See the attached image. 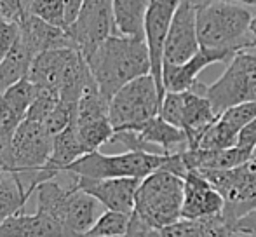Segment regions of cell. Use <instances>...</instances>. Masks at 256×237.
Listing matches in <instances>:
<instances>
[{
    "mask_svg": "<svg viewBox=\"0 0 256 237\" xmlns=\"http://www.w3.org/2000/svg\"><path fill=\"white\" fill-rule=\"evenodd\" d=\"M72 174V190L70 197H68L66 208H64L63 214V227L66 228L70 237H84L89 230L92 228V225L96 224L102 213L106 208L96 199L94 196L88 194L86 190H82L77 185L75 174Z\"/></svg>",
    "mask_w": 256,
    "mask_h": 237,
    "instance_id": "cell-16",
    "label": "cell"
},
{
    "mask_svg": "<svg viewBox=\"0 0 256 237\" xmlns=\"http://www.w3.org/2000/svg\"><path fill=\"white\" fill-rule=\"evenodd\" d=\"M58 102H60V92L54 91V89L38 88L37 86V96H35L34 103L28 108L26 118L44 124L48 120V117L52 114V110L56 108Z\"/></svg>",
    "mask_w": 256,
    "mask_h": 237,
    "instance_id": "cell-27",
    "label": "cell"
},
{
    "mask_svg": "<svg viewBox=\"0 0 256 237\" xmlns=\"http://www.w3.org/2000/svg\"><path fill=\"white\" fill-rule=\"evenodd\" d=\"M24 9H26V7L20 6V4L12 2V0H0V18L18 20Z\"/></svg>",
    "mask_w": 256,
    "mask_h": 237,
    "instance_id": "cell-32",
    "label": "cell"
},
{
    "mask_svg": "<svg viewBox=\"0 0 256 237\" xmlns=\"http://www.w3.org/2000/svg\"><path fill=\"white\" fill-rule=\"evenodd\" d=\"M75 174V173H74ZM77 185L94 196L106 210L132 214L140 178H88L75 174Z\"/></svg>",
    "mask_w": 256,
    "mask_h": 237,
    "instance_id": "cell-13",
    "label": "cell"
},
{
    "mask_svg": "<svg viewBox=\"0 0 256 237\" xmlns=\"http://www.w3.org/2000/svg\"><path fill=\"white\" fill-rule=\"evenodd\" d=\"M182 0H152L145 18V42L150 52V74L154 75L160 94H166L162 84V64H164V46L169 34L172 16Z\"/></svg>",
    "mask_w": 256,
    "mask_h": 237,
    "instance_id": "cell-12",
    "label": "cell"
},
{
    "mask_svg": "<svg viewBox=\"0 0 256 237\" xmlns=\"http://www.w3.org/2000/svg\"><path fill=\"white\" fill-rule=\"evenodd\" d=\"M21 38V26L18 20L0 18V61L6 58Z\"/></svg>",
    "mask_w": 256,
    "mask_h": 237,
    "instance_id": "cell-29",
    "label": "cell"
},
{
    "mask_svg": "<svg viewBox=\"0 0 256 237\" xmlns=\"http://www.w3.org/2000/svg\"><path fill=\"white\" fill-rule=\"evenodd\" d=\"M131 225V214L122 211L104 210L92 228L84 237H120L126 236Z\"/></svg>",
    "mask_w": 256,
    "mask_h": 237,
    "instance_id": "cell-23",
    "label": "cell"
},
{
    "mask_svg": "<svg viewBox=\"0 0 256 237\" xmlns=\"http://www.w3.org/2000/svg\"><path fill=\"white\" fill-rule=\"evenodd\" d=\"M75 48H58L49 49V51H42L37 56H34L28 70V78L38 88H48L54 89L60 92V82L61 75L64 72L68 60L72 58Z\"/></svg>",
    "mask_w": 256,
    "mask_h": 237,
    "instance_id": "cell-19",
    "label": "cell"
},
{
    "mask_svg": "<svg viewBox=\"0 0 256 237\" xmlns=\"http://www.w3.org/2000/svg\"><path fill=\"white\" fill-rule=\"evenodd\" d=\"M84 154H88V150L78 138L75 124H72L52 138V154L46 168L63 173L72 162L80 159Z\"/></svg>",
    "mask_w": 256,
    "mask_h": 237,
    "instance_id": "cell-21",
    "label": "cell"
},
{
    "mask_svg": "<svg viewBox=\"0 0 256 237\" xmlns=\"http://www.w3.org/2000/svg\"><path fill=\"white\" fill-rule=\"evenodd\" d=\"M168 160V156L148 152H131L106 156L100 150L88 152L72 162L64 173H75L88 178H146L154 171L160 170Z\"/></svg>",
    "mask_w": 256,
    "mask_h": 237,
    "instance_id": "cell-5",
    "label": "cell"
},
{
    "mask_svg": "<svg viewBox=\"0 0 256 237\" xmlns=\"http://www.w3.org/2000/svg\"><path fill=\"white\" fill-rule=\"evenodd\" d=\"M75 118H77V105L61 102L60 100L56 108L52 110V114L48 117V120L44 122V126L52 136H56L58 132L66 129L68 126L75 124Z\"/></svg>",
    "mask_w": 256,
    "mask_h": 237,
    "instance_id": "cell-28",
    "label": "cell"
},
{
    "mask_svg": "<svg viewBox=\"0 0 256 237\" xmlns=\"http://www.w3.org/2000/svg\"><path fill=\"white\" fill-rule=\"evenodd\" d=\"M24 117L0 94V152L10 145L12 136Z\"/></svg>",
    "mask_w": 256,
    "mask_h": 237,
    "instance_id": "cell-26",
    "label": "cell"
},
{
    "mask_svg": "<svg viewBox=\"0 0 256 237\" xmlns=\"http://www.w3.org/2000/svg\"><path fill=\"white\" fill-rule=\"evenodd\" d=\"M32 60H34V56L20 38V42L14 46L12 51L0 61V94H4L10 86L20 82L21 78L28 77Z\"/></svg>",
    "mask_w": 256,
    "mask_h": 237,
    "instance_id": "cell-22",
    "label": "cell"
},
{
    "mask_svg": "<svg viewBox=\"0 0 256 237\" xmlns=\"http://www.w3.org/2000/svg\"><path fill=\"white\" fill-rule=\"evenodd\" d=\"M246 236V237H256V208L240 216L234 224V236Z\"/></svg>",
    "mask_w": 256,
    "mask_h": 237,
    "instance_id": "cell-30",
    "label": "cell"
},
{
    "mask_svg": "<svg viewBox=\"0 0 256 237\" xmlns=\"http://www.w3.org/2000/svg\"><path fill=\"white\" fill-rule=\"evenodd\" d=\"M200 174L222 194L223 214L232 224L256 208V157L228 170H208Z\"/></svg>",
    "mask_w": 256,
    "mask_h": 237,
    "instance_id": "cell-8",
    "label": "cell"
},
{
    "mask_svg": "<svg viewBox=\"0 0 256 237\" xmlns=\"http://www.w3.org/2000/svg\"><path fill=\"white\" fill-rule=\"evenodd\" d=\"M21 26V42L28 48L32 56H37L42 51L58 48H75L66 28L56 26L35 14L28 12L26 9L18 18Z\"/></svg>",
    "mask_w": 256,
    "mask_h": 237,
    "instance_id": "cell-17",
    "label": "cell"
},
{
    "mask_svg": "<svg viewBox=\"0 0 256 237\" xmlns=\"http://www.w3.org/2000/svg\"><path fill=\"white\" fill-rule=\"evenodd\" d=\"M236 52L230 49L200 48L188 61L182 64H162V84L166 91H188L197 84L199 74L212 63L232 60Z\"/></svg>",
    "mask_w": 256,
    "mask_h": 237,
    "instance_id": "cell-14",
    "label": "cell"
},
{
    "mask_svg": "<svg viewBox=\"0 0 256 237\" xmlns=\"http://www.w3.org/2000/svg\"><path fill=\"white\" fill-rule=\"evenodd\" d=\"M66 30L75 49L88 56L110 35L117 34L112 0H84L78 16Z\"/></svg>",
    "mask_w": 256,
    "mask_h": 237,
    "instance_id": "cell-10",
    "label": "cell"
},
{
    "mask_svg": "<svg viewBox=\"0 0 256 237\" xmlns=\"http://www.w3.org/2000/svg\"><path fill=\"white\" fill-rule=\"evenodd\" d=\"M197 9L199 4L196 0L180 2L166 38L164 63L182 64L200 49L199 32H197Z\"/></svg>",
    "mask_w": 256,
    "mask_h": 237,
    "instance_id": "cell-11",
    "label": "cell"
},
{
    "mask_svg": "<svg viewBox=\"0 0 256 237\" xmlns=\"http://www.w3.org/2000/svg\"><path fill=\"white\" fill-rule=\"evenodd\" d=\"M82 4H84V0H66V4H64V21H66V26H70L75 21V18L78 16Z\"/></svg>",
    "mask_w": 256,
    "mask_h": 237,
    "instance_id": "cell-33",
    "label": "cell"
},
{
    "mask_svg": "<svg viewBox=\"0 0 256 237\" xmlns=\"http://www.w3.org/2000/svg\"><path fill=\"white\" fill-rule=\"evenodd\" d=\"M250 35L251 38H253V46L256 49V14L253 16V20H251V24H250Z\"/></svg>",
    "mask_w": 256,
    "mask_h": 237,
    "instance_id": "cell-34",
    "label": "cell"
},
{
    "mask_svg": "<svg viewBox=\"0 0 256 237\" xmlns=\"http://www.w3.org/2000/svg\"><path fill=\"white\" fill-rule=\"evenodd\" d=\"M232 237H246V236H237V234H236V236H232Z\"/></svg>",
    "mask_w": 256,
    "mask_h": 237,
    "instance_id": "cell-37",
    "label": "cell"
},
{
    "mask_svg": "<svg viewBox=\"0 0 256 237\" xmlns=\"http://www.w3.org/2000/svg\"><path fill=\"white\" fill-rule=\"evenodd\" d=\"M225 199L197 171H186L183 176L182 218H202L223 213Z\"/></svg>",
    "mask_w": 256,
    "mask_h": 237,
    "instance_id": "cell-15",
    "label": "cell"
},
{
    "mask_svg": "<svg viewBox=\"0 0 256 237\" xmlns=\"http://www.w3.org/2000/svg\"><path fill=\"white\" fill-rule=\"evenodd\" d=\"M236 2H240L248 7H256V0H236Z\"/></svg>",
    "mask_w": 256,
    "mask_h": 237,
    "instance_id": "cell-35",
    "label": "cell"
},
{
    "mask_svg": "<svg viewBox=\"0 0 256 237\" xmlns=\"http://www.w3.org/2000/svg\"><path fill=\"white\" fill-rule=\"evenodd\" d=\"M52 138L42 122L24 118L14 132L10 145L0 152L4 171L20 173L46 166L52 154Z\"/></svg>",
    "mask_w": 256,
    "mask_h": 237,
    "instance_id": "cell-9",
    "label": "cell"
},
{
    "mask_svg": "<svg viewBox=\"0 0 256 237\" xmlns=\"http://www.w3.org/2000/svg\"><path fill=\"white\" fill-rule=\"evenodd\" d=\"M253 157H256V148H254V152H253Z\"/></svg>",
    "mask_w": 256,
    "mask_h": 237,
    "instance_id": "cell-38",
    "label": "cell"
},
{
    "mask_svg": "<svg viewBox=\"0 0 256 237\" xmlns=\"http://www.w3.org/2000/svg\"><path fill=\"white\" fill-rule=\"evenodd\" d=\"M64 4L66 0H26V10L56 26L66 28L64 21Z\"/></svg>",
    "mask_w": 256,
    "mask_h": 237,
    "instance_id": "cell-25",
    "label": "cell"
},
{
    "mask_svg": "<svg viewBox=\"0 0 256 237\" xmlns=\"http://www.w3.org/2000/svg\"><path fill=\"white\" fill-rule=\"evenodd\" d=\"M253 20L250 7L236 0H209L197 9L200 48L230 49L237 52L254 49L250 35Z\"/></svg>",
    "mask_w": 256,
    "mask_h": 237,
    "instance_id": "cell-2",
    "label": "cell"
},
{
    "mask_svg": "<svg viewBox=\"0 0 256 237\" xmlns=\"http://www.w3.org/2000/svg\"><path fill=\"white\" fill-rule=\"evenodd\" d=\"M164 96L152 74H145L122 86L110 100L108 117L115 131L132 129L158 116Z\"/></svg>",
    "mask_w": 256,
    "mask_h": 237,
    "instance_id": "cell-6",
    "label": "cell"
},
{
    "mask_svg": "<svg viewBox=\"0 0 256 237\" xmlns=\"http://www.w3.org/2000/svg\"><path fill=\"white\" fill-rule=\"evenodd\" d=\"M0 237H70L63 224L40 211L12 214L0 224Z\"/></svg>",
    "mask_w": 256,
    "mask_h": 237,
    "instance_id": "cell-18",
    "label": "cell"
},
{
    "mask_svg": "<svg viewBox=\"0 0 256 237\" xmlns=\"http://www.w3.org/2000/svg\"><path fill=\"white\" fill-rule=\"evenodd\" d=\"M75 128H77L78 138H80L82 145L86 146L88 152L100 150V146L106 145L115 132V128L112 126L110 117L98 118V120H92V122H86V124L75 126Z\"/></svg>",
    "mask_w": 256,
    "mask_h": 237,
    "instance_id": "cell-24",
    "label": "cell"
},
{
    "mask_svg": "<svg viewBox=\"0 0 256 237\" xmlns=\"http://www.w3.org/2000/svg\"><path fill=\"white\" fill-rule=\"evenodd\" d=\"M204 89L206 86L197 82L188 91H166L160 103L158 116L185 131L188 148H197L202 134L218 118Z\"/></svg>",
    "mask_w": 256,
    "mask_h": 237,
    "instance_id": "cell-4",
    "label": "cell"
},
{
    "mask_svg": "<svg viewBox=\"0 0 256 237\" xmlns=\"http://www.w3.org/2000/svg\"><path fill=\"white\" fill-rule=\"evenodd\" d=\"M204 92L218 116L234 105L256 102V52L237 51L222 77L206 86Z\"/></svg>",
    "mask_w": 256,
    "mask_h": 237,
    "instance_id": "cell-7",
    "label": "cell"
},
{
    "mask_svg": "<svg viewBox=\"0 0 256 237\" xmlns=\"http://www.w3.org/2000/svg\"><path fill=\"white\" fill-rule=\"evenodd\" d=\"M183 176L157 170L142 180L136 192L132 214L152 228H162L182 218Z\"/></svg>",
    "mask_w": 256,
    "mask_h": 237,
    "instance_id": "cell-3",
    "label": "cell"
},
{
    "mask_svg": "<svg viewBox=\"0 0 256 237\" xmlns=\"http://www.w3.org/2000/svg\"><path fill=\"white\" fill-rule=\"evenodd\" d=\"M237 146H240L242 150L250 152L253 156L256 148V117L250 124H246L242 128V131L239 132V138H237Z\"/></svg>",
    "mask_w": 256,
    "mask_h": 237,
    "instance_id": "cell-31",
    "label": "cell"
},
{
    "mask_svg": "<svg viewBox=\"0 0 256 237\" xmlns=\"http://www.w3.org/2000/svg\"><path fill=\"white\" fill-rule=\"evenodd\" d=\"M152 0H112L115 32L129 37L145 38V18Z\"/></svg>",
    "mask_w": 256,
    "mask_h": 237,
    "instance_id": "cell-20",
    "label": "cell"
},
{
    "mask_svg": "<svg viewBox=\"0 0 256 237\" xmlns=\"http://www.w3.org/2000/svg\"><path fill=\"white\" fill-rule=\"evenodd\" d=\"M84 58L108 102L122 86L150 74V52L145 38L114 34Z\"/></svg>",
    "mask_w": 256,
    "mask_h": 237,
    "instance_id": "cell-1",
    "label": "cell"
},
{
    "mask_svg": "<svg viewBox=\"0 0 256 237\" xmlns=\"http://www.w3.org/2000/svg\"><path fill=\"white\" fill-rule=\"evenodd\" d=\"M196 2H197V4H199V6H200V4H204V2H209V0H196Z\"/></svg>",
    "mask_w": 256,
    "mask_h": 237,
    "instance_id": "cell-36",
    "label": "cell"
}]
</instances>
